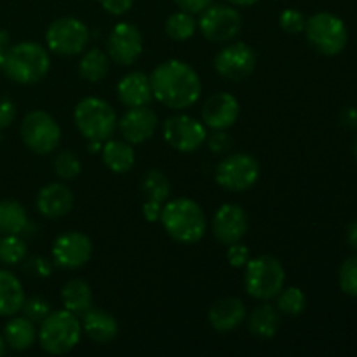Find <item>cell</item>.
Instances as JSON below:
<instances>
[{"label": "cell", "instance_id": "1", "mask_svg": "<svg viewBox=\"0 0 357 357\" xmlns=\"http://www.w3.org/2000/svg\"><path fill=\"white\" fill-rule=\"evenodd\" d=\"M152 93L159 103L173 110H185L197 103L202 82L197 72L180 59H167L155 66L150 75Z\"/></svg>", "mask_w": 357, "mask_h": 357}, {"label": "cell", "instance_id": "2", "mask_svg": "<svg viewBox=\"0 0 357 357\" xmlns=\"http://www.w3.org/2000/svg\"><path fill=\"white\" fill-rule=\"evenodd\" d=\"M159 222L171 239L180 244H194L204 237L208 222L201 206L188 197L166 201Z\"/></svg>", "mask_w": 357, "mask_h": 357}, {"label": "cell", "instance_id": "3", "mask_svg": "<svg viewBox=\"0 0 357 357\" xmlns=\"http://www.w3.org/2000/svg\"><path fill=\"white\" fill-rule=\"evenodd\" d=\"M49 66L51 58L44 45L37 42H20L9 47L2 70L13 82L31 86L47 75Z\"/></svg>", "mask_w": 357, "mask_h": 357}, {"label": "cell", "instance_id": "4", "mask_svg": "<svg viewBox=\"0 0 357 357\" xmlns=\"http://www.w3.org/2000/svg\"><path fill=\"white\" fill-rule=\"evenodd\" d=\"M38 344L47 354L63 356L77 347L82 337V324L70 310H54L40 323Z\"/></svg>", "mask_w": 357, "mask_h": 357}, {"label": "cell", "instance_id": "5", "mask_svg": "<svg viewBox=\"0 0 357 357\" xmlns=\"http://www.w3.org/2000/svg\"><path fill=\"white\" fill-rule=\"evenodd\" d=\"M286 274L281 261L271 255L250 258L244 271V288L253 298L268 302L284 288Z\"/></svg>", "mask_w": 357, "mask_h": 357}, {"label": "cell", "instance_id": "6", "mask_svg": "<svg viewBox=\"0 0 357 357\" xmlns=\"http://www.w3.org/2000/svg\"><path fill=\"white\" fill-rule=\"evenodd\" d=\"M73 122L86 139L107 142L117 129V114L101 98H84L73 110Z\"/></svg>", "mask_w": 357, "mask_h": 357}, {"label": "cell", "instance_id": "7", "mask_svg": "<svg viewBox=\"0 0 357 357\" xmlns=\"http://www.w3.org/2000/svg\"><path fill=\"white\" fill-rule=\"evenodd\" d=\"M309 44L324 56H337L345 49L349 31L344 20L331 13H317L305 23Z\"/></svg>", "mask_w": 357, "mask_h": 357}, {"label": "cell", "instance_id": "8", "mask_svg": "<svg viewBox=\"0 0 357 357\" xmlns=\"http://www.w3.org/2000/svg\"><path fill=\"white\" fill-rule=\"evenodd\" d=\"M20 132L26 149L38 155L51 153L61 142V128L56 119L44 110H33L24 115Z\"/></svg>", "mask_w": 357, "mask_h": 357}, {"label": "cell", "instance_id": "9", "mask_svg": "<svg viewBox=\"0 0 357 357\" xmlns=\"http://www.w3.org/2000/svg\"><path fill=\"white\" fill-rule=\"evenodd\" d=\"M49 51L59 56H77L87 47L89 30L80 20L72 16L59 17L49 24L45 31Z\"/></svg>", "mask_w": 357, "mask_h": 357}, {"label": "cell", "instance_id": "10", "mask_svg": "<svg viewBox=\"0 0 357 357\" xmlns=\"http://www.w3.org/2000/svg\"><path fill=\"white\" fill-rule=\"evenodd\" d=\"M260 176V164L248 153H232L216 167L215 180L229 192L250 190Z\"/></svg>", "mask_w": 357, "mask_h": 357}, {"label": "cell", "instance_id": "11", "mask_svg": "<svg viewBox=\"0 0 357 357\" xmlns=\"http://www.w3.org/2000/svg\"><path fill=\"white\" fill-rule=\"evenodd\" d=\"M197 26L208 40L229 42L239 35L243 28V17L239 10L234 9V6L211 3L201 13Z\"/></svg>", "mask_w": 357, "mask_h": 357}, {"label": "cell", "instance_id": "12", "mask_svg": "<svg viewBox=\"0 0 357 357\" xmlns=\"http://www.w3.org/2000/svg\"><path fill=\"white\" fill-rule=\"evenodd\" d=\"M164 138L171 149L190 153L204 145L208 132L201 121L194 119L192 115L178 114L164 122Z\"/></svg>", "mask_w": 357, "mask_h": 357}, {"label": "cell", "instance_id": "13", "mask_svg": "<svg viewBox=\"0 0 357 357\" xmlns=\"http://www.w3.org/2000/svg\"><path fill=\"white\" fill-rule=\"evenodd\" d=\"M257 65V54L244 42L225 45L215 58V70L220 77L234 82L248 79Z\"/></svg>", "mask_w": 357, "mask_h": 357}, {"label": "cell", "instance_id": "14", "mask_svg": "<svg viewBox=\"0 0 357 357\" xmlns=\"http://www.w3.org/2000/svg\"><path fill=\"white\" fill-rule=\"evenodd\" d=\"M93 257V243L82 232H65L52 243V261L66 271L84 267Z\"/></svg>", "mask_w": 357, "mask_h": 357}, {"label": "cell", "instance_id": "15", "mask_svg": "<svg viewBox=\"0 0 357 357\" xmlns=\"http://www.w3.org/2000/svg\"><path fill=\"white\" fill-rule=\"evenodd\" d=\"M108 58L122 66H129L142 56V31L131 23H117L112 28L107 40Z\"/></svg>", "mask_w": 357, "mask_h": 357}, {"label": "cell", "instance_id": "16", "mask_svg": "<svg viewBox=\"0 0 357 357\" xmlns=\"http://www.w3.org/2000/svg\"><path fill=\"white\" fill-rule=\"evenodd\" d=\"M248 232V213L241 206L223 204L213 218V234L222 244L239 243Z\"/></svg>", "mask_w": 357, "mask_h": 357}, {"label": "cell", "instance_id": "17", "mask_svg": "<svg viewBox=\"0 0 357 357\" xmlns=\"http://www.w3.org/2000/svg\"><path fill=\"white\" fill-rule=\"evenodd\" d=\"M159 119L155 112L149 107L129 108L122 119H119L117 128L122 132L124 139L131 145H139L150 139L155 132Z\"/></svg>", "mask_w": 357, "mask_h": 357}, {"label": "cell", "instance_id": "18", "mask_svg": "<svg viewBox=\"0 0 357 357\" xmlns=\"http://www.w3.org/2000/svg\"><path fill=\"white\" fill-rule=\"evenodd\" d=\"M239 101L232 96L230 93H216L206 100L204 107H202L201 117L202 124L206 128H211L215 131H222V129L232 128L239 117Z\"/></svg>", "mask_w": 357, "mask_h": 357}, {"label": "cell", "instance_id": "19", "mask_svg": "<svg viewBox=\"0 0 357 357\" xmlns=\"http://www.w3.org/2000/svg\"><path fill=\"white\" fill-rule=\"evenodd\" d=\"M73 208V195L63 183H49L37 195V209L44 218L58 220Z\"/></svg>", "mask_w": 357, "mask_h": 357}, {"label": "cell", "instance_id": "20", "mask_svg": "<svg viewBox=\"0 0 357 357\" xmlns=\"http://www.w3.org/2000/svg\"><path fill=\"white\" fill-rule=\"evenodd\" d=\"M117 96L124 107H146L153 100L150 77L143 72H131L117 84Z\"/></svg>", "mask_w": 357, "mask_h": 357}, {"label": "cell", "instance_id": "21", "mask_svg": "<svg viewBox=\"0 0 357 357\" xmlns=\"http://www.w3.org/2000/svg\"><path fill=\"white\" fill-rule=\"evenodd\" d=\"M246 305L239 298H222L209 309V323L220 333H230L237 330L246 319Z\"/></svg>", "mask_w": 357, "mask_h": 357}, {"label": "cell", "instance_id": "22", "mask_svg": "<svg viewBox=\"0 0 357 357\" xmlns=\"http://www.w3.org/2000/svg\"><path fill=\"white\" fill-rule=\"evenodd\" d=\"M82 331L96 344H108L117 337L119 323L107 310L87 309L82 314Z\"/></svg>", "mask_w": 357, "mask_h": 357}, {"label": "cell", "instance_id": "23", "mask_svg": "<svg viewBox=\"0 0 357 357\" xmlns=\"http://www.w3.org/2000/svg\"><path fill=\"white\" fill-rule=\"evenodd\" d=\"M24 289L20 279L9 271H0V317H10L21 312Z\"/></svg>", "mask_w": 357, "mask_h": 357}, {"label": "cell", "instance_id": "24", "mask_svg": "<svg viewBox=\"0 0 357 357\" xmlns=\"http://www.w3.org/2000/svg\"><path fill=\"white\" fill-rule=\"evenodd\" d=\"M105 166L117 174H124L132 169L136 162V153L131 143L119 142V139H107L101 149Z\"/></svg>", "mask_w": 357, "mask_h": 357}, {"label": "cell", "instance_id": "25", "mask_svg": "<svg viewBox=\"0 0 357 357\" xmlns=\"http://www.w3.org/2000/svg\"><path fill=\"white\" fill-rule=\"evenodd\" d=\"M37 335L35 323L24 316L10 317L9 323L6 324V330H3L6 344L17 352L28 351L37 342Z\"/></svg>", "mask_w": 357, "mask_h": 357}, {"label": "cell", "instance_id": "26", "mask_svg": "<svg viewBox=\"0 0 357 357\" xmlns=\"http://www.w3.org/2000/svg\"><path fill=\"white\" fill-rule=\"evenodd\" d=\"M61 302L66 310L75 316L86 312L93 305V291L91 286L82 279H72L61 289Z\"/></svg>", "mask_w": 357, "mask_h": 357}, {"label": "cell", "instance_id": "27", "mask_svg": "<svg viewBox=\"0 0 357 357\" xmlns=\"http://www.w3.org/2000/svg\"><path fill=\"white\" fill-rule=\"evenodd\" d=\"M28 227L23 206L13 199L0 201V236H20Z\"/></svg>", "mask_w": 357, "mask_h": 357}, {"label": "cell", "instance_id": "28", "mask_svg": "<svg viewBox=\"0 0 357 357\" xmlns=\"http://www.w3.org/2000/svg\"><path fill=\"white\" fill-rule=\"evenodd\" d=\"M279 310L271 303H264L250 316V330L258 338H272L279 330Z\"/></svg>", "mask_w": 357, "mask_h": 357}, {"label": "cell", "instance_id": "29", "mask_svg": "<svg viewBox=\"0 0 357 357\" xmlns=\"http://www.w3.org/2000/svg\"><path fill=\"white\" fill-rule=\"evenodd\" d=\"M108 66H110V58L100 47H93L84 52L79 63V73L87 82H100L107 77Z\"/></svg>", "mask_w": 357, "mask_h": 357}, {"label": "cell", "instance_id": "30", "mask_svg": "<svg viewBox=\"0 0 357 357\" xmlns=\"http://www.w3.org/2000/svg\"><path fill=\"white\" fill-rule=\"evenodd\" d=\"M142 192L146 197V201L166 202L169 197L171 185L166 174L159 169H150L142 180Z\"/></svg>", "mask_w": 357, "mask_h": 357}, {"label": "cell", "instance_id": "31", "mask_svg": "<svg viewBox=\"0 0 357 357\" xmlns=\"http://www.w3.org/2000/svg\"><path fill=\"white\" fill-rule=\"evenodd\" d=\"M195 30H197V23L187 10H178V13L171 14L166 21V33L173 40H188L190 37H194Z\"/></svg>", "mask_w": 357, "mask_h": 357}, {"label": "cell", "instance_id": "32", "mask_svg": "<svg viewBox=\"0 0 357 357\" xmlns=\"http://www.w3.org/2000/svg\"><path fill=\"white\" fill-rule=\"evenodd\" d=\"M307 296L300 288H286L281 289L278 295V310L286 316L296 317L305 310Z\"/></svg>", "mask_w": 357, "mask_h": 357}, {"label": "cell", "instance_id": "33", "mask_svg": "<svg viewBox=\"0 0 357 357\" xmlns=\"http://www.w3.org/2000/svg\"><path fill=\"white\" fill-rule=\"evenodd\" d=\"M26 243L20 236L0 237V261L6 265H17L26 260Z\"/></svg>", "mask_w": 357, "mask_h": 357}, {"label": "cell", "instance_id": "34", "mask_svg": "<svg viewBox=\"0 0 357 357\" xmlns=\"http://www.w3.org/2000/svg\"><path fill=\"white\" fill-rule=\"evenodd\" d=\"M52 167H54V173L58 174L61 180H73V178L79 176L80 171H82L80 159L72 152V150H61V152L54 157Z\"/></svg>", "mask_w": 357, "mask_h": 357}, {"label": "cell", "instance_id": "35", "mask_svg": "<svg viewBox=\"0 0 357 357\" xmlns=\"http://www.w3.org/2000/svg\"><path fill=\"white\" fill-rule=\"evenodd\" d=\"M338 281H340V288L345 295L357 298V257L347 258L342 264Z\"/></svg>", "mask_w": 357, "mask_h": 357}, {"label": "cell", "instance_id": "36", "mask_svg": "<svg viewBox=\"0 0 357 357\" xmlns=\"http://www.w3.org/2000/svg\"><path fill=\"white\" fill-rule=\"evenodd\" d=\"M21 312H23L24 317L33 321V323H42L51 314V305L42 296H31V298H24Z\"/></svg>", "mask_w": 357, "mask_h": 357}, {"label": "cell", "instance_id": "37", "mask_svg": "<svg viewBox=\"0 0 357 357\" xmlns=\"http://www.w3.org/2000/svg\"><path fill=\"white\" fill-rule=\"evenodd\" d=\"M305 16L296 9H284L279 16V24L289 35H298L305 30Z\"/></svg>", "mask_w": 357, "mask_h": 357}, {"label": "cell", "instance_id": "38", "mask_svg": "<svg viewBox=\"0 0 357 357\" xmlns=\"http://www.w3.org/2000/svg\"><path fill=\"white\" fill-rule=\"evenodd\" d=\"M23 272H26V275L30 278L45 279L51 275L52 264L44 257H31L26 258V261L23 264Z\"/></svg>", "mask_w": 357, "mask_h": 357}, {"label": "cell", "instance_id": "39", "mask_svg": "<svg viewBox=\"0 0 357 357\" xmlns=\"http://www.w3.org/2000/svg\"><path fill=\"white\" fill-rule=\"evenodd\" d=\"M206 142L213 153H229L234 149V138L227 132V129L215 131L209 138H206Z\"/></svg>", "mask_w": 357, "mask_h": 357}, {"label": "cell", "instance_id": "40", "mask_svg": "<svg viewBox=\"0 0 357 357\" xmlns=\"http://www.w3.org/2000/svg\"><path fill=\"white\" fill-rule=\"evenodd\" d=\"M250 250H248L244 244L234 243L229 246V251H227V260H229V265L234 268L246 267V264L250 261Z\"/></svg>", "mask_w": 357, "mask_h": 357}, {"label": "cell", "instance_id": "41", "mask_svg": "<svg viewBox=\"0 0 357 357\" xmlns=\"http://www.w3.org/2000/svg\"><path fill=\"white\" fill-rule=\"evenodd\" d=\"M16 119V107L6 96H0V129L9 128Z\"/></svg>", "mask_w": 357, "mask_h": 357}, {"label": "cell", "instance_id": "42", "mask_svg": "<svg viewBox=\"0 0 357 357\" xmlns=\"http://www.w3.org/2000/svg\"><path fill=\"white\" fill-rule=\"evenodd\" d=\"M98 2L101 3V7H103L108 14L122 16V14H126L131 9L135 0H98Z\"/></svg>", "mask_w": 357, "mask_h": 357}, {"label": "cell", "instance_id": "43", "mask_svg": "<svg viewBox=\"0 0 357 357\" xmlns=\"http://www.w3.org/2000/svg\"><path fill=\"white\" fill-rule=\"evenodd\" d=\"M181 10H187L190 14H201L208 6H211L213 0H174Z\"/></svg>", "mask_w": 357, "mask_h": 357}, {"label": "cell", "instance_id": "44", "mask_svg": "<svg viewBox=\"0 0 357 357\" xmlns=\"http://www.w3.org/2000/svg\"><path fill=\"white\" fill-rule=\"evenodd\" d=\"M160 211H162V204L155 201H145L143 204V216L146 222H157L160 218Z\"/></svg>", "mask_w": 357, "mask_h": 357}, {"label": "cell", "instance_id": "45", "mask_svg": "<svg viewBox=\"0 0 357 357\" xmlns=\"http://www.w3.org/2000/svg\"><path fill=\"white\" fill-rule=\"evenodd\" d=\"M9 47V33H7L6 30H0V70L3 68V63H6V56Z\"/></svg>", "mask_w": 357, "mask_h": 357}, {"label": "cell", "instance_id": "46", "mask_svg": "<svg viewBox=\"0 0 357 357\" xmlns=\"http://www.w3.org/2000/svg\"><path fill=\"white\" fill-rule=\"evenodd\" d=\"M342 121L349 128H357V108H347V110H344Z\"/></svg>", "mask_w": 357, "mask_h": 357}, {"label": "cell", "instance_id": "47", "mask_svg": "<svg viewBox=\"0 0 357 357\" xmlns=\"http://www.w3.org/2000/svg\"><path fill=\"white\" fill-rule=\"evenodd\" d=\"M347 243L351 244V248L357 250V222L351 223L347 229Z\"/></svg>", "mask_w": 357, "mask_h": 357}, {"label": "cell", "instance_id": "48", "mask_svg": "<svg viewBox=\"0 0 357 357\" xmlns=\"http://www.w3.org/2000/svg\"><path fill=\"white\" fill-rule=\"evenodd\" d=\"M229 3H232V6L236 7H250V6H255L257 2H260V0H227Z\"/></svg>", "mask_w": 357, "mask_h": 357}, {"label": "cell", "instance_id": "49", "mask_svg": "<svg viewBox=\"0 0 357 357\" xmlns=\"http://www.w3.org/2000/svg\"><path fill=\"white\" fill-rule=\"evenodd\" d=\"M89 142V152H101V149H103V143L105 142H100V139H87Z\"/></svg>", "mask_w": 357, "mask_h": 357}, {"label": "cell", "instance_id": "50", "mask_svg": "<svg viewBox=\"0 0 357 357\" xmlns=\"http://www.w3.org/2000/svg\"><path fill=\"white\" fill-rule=\"evenodd\" d=\"M6 349H7V344H6V338L0 337V356L6 354Z\"/></svg>", "mask_w": 357, "mask_h": 357}, {"label": "cell", "instance_id": "51", "mask_svg": "<svg viewBox=\"0 0 357 357\" xmlns=\"http://www.w3.org/2000/svg\"><path fill=\"white\" fill-rule=\"evenodd\" d=\"M354 155H356V159H357V139H356V145H354Z\"/></svg>", "mask_w": 357, "mask_h": 357}, {"label": "cell", "instance_id": "52", "mask_svg": "<svg viewBox=\"0 0 357 357\" xmlns=\"http://www.w3.org/2000/svg\"><path fill=\"white\" fill-rule=\"evenodd\" d=\"M0 237H2V236H0Z\"/></svg>", "mask_w": 357, "mask_h": 357}]
</instances>
